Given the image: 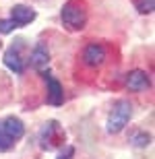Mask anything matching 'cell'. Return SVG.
<instances>
[{
  "instance_id": "6da1fadb",
  "label": "cell",
  "mask_w": 155,
  "mask_h": 159,
  "mask_svg": "<svg viewBox=\"0 0 155 159\" xmlns=\"http://www.w3.org/2000/svg\"><path fill=\"white\" fill-rule=\"evenodd\" d=\"M130 114H132V106L128 103V101H118L116 106H114V110L110 112V116H107V132L110 134H116V132H120V130L124 128L126 124H128V120H130Z\"/></svg>"
},
{
  "instance_id": "7a4b0ae2",
  "label": "cell",
  "mask_w": 155,
  "mask_h": 159,
  "mask_svg": "<svg viewBox=\"0 0 155 159\" xmlns=\"http://www.w3.org/2000/svg\"><path fill=\"white\" fill-rule=\"evenodd\" d=\"M62 23L68 29L79 31V29H83L85 23H87V12H85V8L81 4H77L75 0H71V2H66L62 6Z\"/></svg>"
},
{
  "instance_id": "3957f363",
  "label": "cell",
  "mask_w": 155,
  "mask_h": 159,
  "mask_svg": "<svg viewBox=\"0 0 155 159\" xmlns=\"http://www.w3.org/2000/svg\"><path fill=\"white\" fill-rule=\"evenodd\" d=\"M39 141H42L43 149H54L56 145H60V143L64 141V130L60 128V124L56 122V120H50V122H46V126H43Z\"/></svg>"
},
{
  "instance_id": "277c9868",
  "label": "cell",
  "mask_w": 155,
  "mask_h": 159,
  "mask_svg": "<svg viewBox=\"0 0 155 159\" xmlns=\"http://www.w3.org/2000/svg\"><path fill=\"white\" fill-rule=\"evenodd\" d=\"M35 17H37V12L33 11V8H29V6H25V4H15L11 8V21L17 25V27L31 23Z\"/></svg>"
},
{
  "instance_id": "5b68a950",
  "label": "cell",
  "mask_w": 155,
  "mask_h": 159,
  "mask_svg": "<svg viewBox=\"0 0 155 159\" xmlns=\"http://www.w3.org/2000/svg\"><path fill=\"white\" fill-rule=\"evenodd\" d=\"M149 85H151L149 77H147V72H143V70H130L126 75V87L130 89V91L141 93L145 89H149Z\"/></svg>"
},
{
  "instance_id": "8992f818",
  "label": "cell",
  "mask_w": 155,
  "mask_h": 159,
  "mask_svg": "<svg viewBox=\"0 0 155 159\" xmlns=\"http://www.w3.org/2000/svg\"><path fill=\"white\" fill-rule=\"evenodd\" d=\"M2 132H4L11 141H17V139H21V136L25 134V126H23V122L19 118H15V116H8V118L2 122Z\"/></svg>"
},
{
  "instance_id": "52a82bcc",
  "label": "cell",
  "mask_w": 155,
  "mask_h": 159,
  "mask_svg": "<svg viewBox=\"0 0 155 159\" xmlns=\"http://www.w3.org/2000/svg\"><path fill=\"white\" fill-rule=\"evenodd\" d=\"M83 58L89 66H99L103 60H106V48H103L102 43H91V46L85 48Z\"/></svg>"
},
{
  "instance_id": "ba28073f",
  "label": "cell",
  "mask_w": 155,
  "mask_h": 159,
  "mask_svg": "<svg viewBox=\"0 0 155 159\" xmlns=\"http://www.w3.org/2000/svg\"><path fill=\"white\" fill-rule=\"evenodd\" d=\"M48 64H50V52L39 43V46H35L33 52H31V66H33L35 70L43 72L48 68Z\"/></svg>"
},
{
  "instance_id": "9c48e42d",
  "label": "cell",
  "mask_w": 155,
  "mask_h": 159,
  "mask_svg": "<svg viewBox=\"0 0 155 159\" xmlns=\"http://www.w3.org/2000/svg\"><path fill=\"white\" fill-rule=\"evenodd\" d=\"M48 103L50 106H62V101H64V91H62V85H60L56 79L48 77Z\"/></svg>"
},
{
  "instance_id": "30bf717a",
  "label": "cell",
  "mask_w": 155,
  "mask_h": 159,
  "mask_svg": "<svg viewBox=\"0 0 155 159\" xmlns=\"http://www.w3.org/2000/svg\"><path fill=\"white\" fill-rule=\"evenodd\" d=\"M4 64L8 66L11 70H15V72H23V60H21L19 50L15 46H12L11 50H6V54H4Z\"/></svg>"
},
{
  "instance_id": "8fae6325",
  "label": "cell",
  "mask_w": 155,
  "mask_h": 159,
  "mask_svg": "<svg viewBox=\"0 0 155 159\" xmlns=\"http://www.w3.org/2000/svg\"><path fill=\"white\" fill-rule=\"evenodd\" d=\"M130 143L134 147H147L151 143V134H147V132H137V134L130 139Z\"/></svg>"
},
{
  "instance_id": "7c38bea8",
  "label": "cell",
  "mask_w": 155,
  "mask_h": 159,
  "mask_svg": "<svg viewBox=\"0 0 155 159\" xmlns=\"http://www.w3.org/2000/svg\"><path fill=\"white\" fill-rule=\"evenodd\" d=\"M153 6H155V0H137V8H139V12H143V15L153 12Z\"/></svg>"
},
{
  "instance_id": "4fadbf2b",
  "label": "cell",
  "mask_w": 155,
  "mask_h": 159,
  "mask_svg": "<svg viewBox=\"0 0 155 159\" xmlns=\"http://www.w3.org/2000/svg\"><path fill=\"white\" fill-rule=\"evenodd\" d=\"M17 25L12 23L11 19H0V33H11Z\"/></svg>"
},
{
  "instance_id": "5bb4252c",
  "label": "cell",
  "mask_w": 155,
  "mask_h": 159,
  "mask_svg": "<svg viewBox=\"0 0 155 159\" xmlns=\"http://www.w3.org/2000/svg\"><path fill=\"white\" fill-rule=\"evenodd\" d=\"M11 145H12V141L4 134V132H2V128H0V149L6 151V149H11Z\"/></svg>"
},
{
  "instance_id": "9a60e30c",
  "label": "cell",
  "mask_w": 155,
  "mask_h": 159,
  "mask_svg": "<svg viewBox=\"0 0 155 159\" xmlns=\"http://www.w3.org/2000/svg\"><path fill=\"white\" fill-rule=\"evenodd\" d=\"M72 155H75V149H72V147H66V151H62L58 159H72Z\"/></svg>"
},
{
  "instance_id": "2e32d148",
  "label": "cell",
  "mask_w": 155,
  "mask_h": 159,
  "mask_svg": "<svg viewBox=\"0 0 155 159\" xmlns=\"http://www.w3.org/2000/svg\"><path fill=\"white\" fill-rule=\"evenodd\" d=\"M0 48H2V41H0Z\"/></svg>"
}]
</instances>
